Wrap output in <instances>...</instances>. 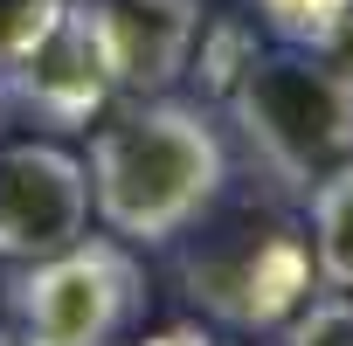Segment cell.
<instances>
[{"label": "cell", "instance_id": "cell-9", "mask_svg": "<svg viewBox=\"0 0 353 346\" xmlns=\"http://www.w3.org/2000/svg\"><path fill=\"white\" fill-rule=\"evenodd\" d=\"M263 28L298 49H339L353 35V0H250Z\"/></svg>", "mask_w": 353, "mask_h": 346}, {"label": "cell", "instance_id": "cell-8", "mask_svg": "<svg viewBox=\"0 0 353 346\" xmlns=\"http://www.w3.org/2000/svg\"><path fill=\"white\" fill-rule=\"evenodd\" d=\"M305 236H312V270L325 291H353V152L305 187Z\"/></svg>", "mask_w": 353, "mask_h": 346}, {"label": "cell", "instance_id": "cell-1", "mask_svg": "<svg viewBox=\"0 0 353 346\" xmlns=\"http://www.w3.org/2000/svg\"><path fill=\"white\" fill-rule=\"evenodd\" d=\"M83 173H90L97 229H111L132 250H166L236 181V159L201 97L145 90V97H118L90 125Z\"/></svg>", "mask_w": 353, "mask_h": 346}, {"label": "cell", "instance_id": "cell-7", "mask_svg": "<svg viewBox=\"0 0 353 346\" xmlns=\"http://www.w3.org/2000/svg\"><path fill=\"white\" fill-rule=\"evenodd\" d=\"M90 8L118 63V97L173 90V77L194 70V42H201L194 0H90Z\"/></svg>", "mask_w": 353, "mask_h": 346}, {"label": "cell", "instance_id": "cell-2", "mask_svg": "<svg viewBox=\"0 0 353 346\" xmlns=\"http://www.w3.org/2000/svg\"><path fill=\"white\" fill-rule=\"evenodd\" d=\"M166 250H173L181 298L215 332H243V339L277 332L319 284L305 208H298V194H284L263 173L229 181Z\"/></svg>", "mask_w": 353, "mask_h": 346}, {"label": "cell", "instance_id": "cell-12", "mask_svg": "<svg viewBox=\"0 0 353 346\" xmlns=\"http://www.w3.org/2000/svg\"><path fill=\"white\" fill-rule=\"evenodd\" d=\"M132 346H222V332L201 325V318H181V325H159V332H145V339H132Z\"/></svg>", "mask_w": 353, "mask_h": 346}, {"label": "cell", "instance_id": "cell-6", "mask_svg": "<svg viewBox=\"0 0 353 346\" xmlns=\"http://www.w3.org/2000/svg\"><path fill=\"white\" fill-rule=\"evenodd\" d=\"M90 229L83 152L56 139H0V263H28Z\"/></svg>", "mask_w": 353, "mask_h": 346}, {"label": "cell", "instance_id": "cell-10", "mask_svg": "<svg viewBox=\"0 0 353 346\" xmlns=\"http://www.w3.org/2000/svg\"><path fill=\"white\" fill-rule=\"evenodd\" d=\"M277 332H284V346H353V291H319V298H305Z\"/></svg>", "mask_w": 353, "mask_h": 346}, {"label": "cell", "instance_id": "cell-3", "mask_svg": "<svg viewBox=\"0 0 353 346\" xmlns=\"http://www.w3.org/2000/svg\"><path fill=\"white\" fill-rule=\"evenodd\" d=\"M222 111L250 145V166L284 194L305 201L319 173L353 152V63L339 49H250L243 70L222 83Z\"/></svg>", "mask_w": 353, "mask_h": 346}, {"label": "cell", "instance_id": "cell-11", "mask_svg": "<svg viewBox=\"0 0 353 346\" xmlns=\"http://www.w3.org/2000/svg\"><path fill=\"white\" fill-rule=\"evenodd\" d=\"M56 14V0H0V70H8Z\"/></svg>", "mask_w": 353, "mask_h": 346}, {"label": "cell", "instance_id": "cell-13", "mask_svg": "<svg viewBox=\"0 0 353 346\" xmlns=\"http://www.w3.org/2000/svg\"><path fill=\"white\" fill-rule=\"evenodd\" d=\"M0 346H35V339H28L21 325H0Z\"/></svg>", "mask_w": 353, "mask_h": 346}, {"label": "cell", "instance_id": "cell-4", "mask_svg": "<svg viewBox=\"0 0 353 346\" xmlns=\"http://www.w3.org/2000/svg\"><path fill=\"white\" fill-rule=\"evenodd\" d=\"M145 263L132 243H118L111 229H83L77 243L28 256L0 277V305L8 325H21L35 346H118L139 318H145Z\"/></svg>", "mask_w": 353, "mask_h": 346}, {"label": "cell", "instance_id": "cell-5", "mask_svg": "<svg viewBox=\"0 0 353 346\" xmlns=\"http://www.w3.org/2000/svg\"><path fill=\"white\" fill-rule=\"evenodd\" d=\"M118 104V63L90 0H56L49 28L0 70V111H21L49 132H90Z\"/></svg>", "mask_w": 353, "mask_h": 346}]
</instances>
